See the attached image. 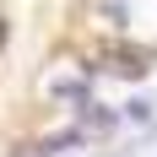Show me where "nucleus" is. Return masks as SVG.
I'll return each instance as SVG.
<instances>
[{
  "label": "nucleus",
  "mask_w": 157,
  "mask_h": 157,
  "mask_svg": "<svg viewBox=\"0 0 157 157\" xmlns=\"http://www.w3.org/2000/svg\"><path fill=\"white\" fill-rule=\"evenodd\" d=\"M6 38H11V22H6V16H0V49H6Z\"/></svg>",
  "instance_id": "2"
},
{
  "label": "nucleus",
  "mask_w": 157,
  "mask_h": 157,
  "mask_svg": "<svg viewBox=\"0 0 157 157\" xmlns=\"http://www.w3.org/2000/svg\"><path fill=\"white\" fill-rule=\"evenodd\" d=\"M98 60L109 65V71H119V76H146V65H152V54L146 49H125V44H109Z\"/></svg>",
  "instance_id": "1"
}]
</instances>
